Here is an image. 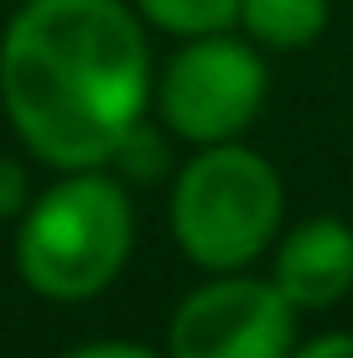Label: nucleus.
I'll return each mask as SVG.
<instances>
[{
	"instance_id": "10",
	"label": "nucleus",
	"mask_w": 353,
	"mask_h": 358,
	"mask_svg": "<svg viewBox=\"0 0 353 358\" xmlns=\"http://www.w3.org/2000/svg\"><path fill=\"white\" fill-rule=\"evenodd\" d=\"M31 203V182H27V166L10 162V156H0V224L6 218H21Z\"/></svg>"
},
{
	"instance_id": "2",
	"label": "nucleus",
	"mask_w": 353,
	"mask_h": 358,
	"mask_svg": "<svg viewBox=\"0 0 353 358\" xmlns=\"http://www.w3.org/2000/svg\"><path fill=\"white\" fill-rule=\"evenodd\" d=\"M136 250V208L104 166L63 171L16 218V275L42 301H94L120 280Z\"/></svg>"
},
{
	"instance_id": "8",
	"label": "nucleus",
	"mask_w": 353,
	"mask_h": 358,
	"mask_svg": "<svg viewBox=\"0 0 353 358\" xmlns=\"http://www.w3.org/2000/svg\"><path fill=\"white\" fill-rule=\"evenodd\" d=\"M145 27L166 36H203V31H229L239 27V0H130Z\"/></svg>"
},
{
	"instance_id": "7",
	"label": "nucleus",
	"mask_w": 353,
	"mask_h": 358,
	"mask_svg": "<svg viewBox=\"0 0 353 358\" xmlns=\"http://www.w3.org/2000/svg\"><path fill=\"white\" fill-rule=\"evenodd\" d=\"M333 0H239V31L265 52H301L327 31Z\"/></svg>"
},
{
	"instance_id": "6",
	"label": "nucleus",
	"mask_w": 353,
	"mask_h": 358,
	"mask_svg": "<svg viewBox=\"0 0 353 358\" xmlns=\"http://www.w3.org/2000/svg\"><path fill=\"white\" fill-rule=\"evenodd\" d=\"M271 280L296 312H333L353 291V224L317 213L286 229L271 244Z\"/></svg>"
},
{
	"instance_id": "5",
	"label": "nucleus",
	"mask_w": 353,
	"mask_h": 358,
	"mask_svg": "<svg viewBox=\"0 0 353 358\" xmlns=\"http://www.w3.org/2000/svg\"><path fill=\"white\" fill-rule=\"evenodd\" d=\"M296 306L275 280L229 270L187 291L166 322V358H291Z\"/></svg>"
},
{
	"instance_id": "12",
	"label": "nucleus",
	"mask_w": 353,
	"mask_h": 358,
	"mask_svg": "<svg viewBox=\"0 0 353 358\" xmlns=\"http://www.w3.org/2000/svg\"><path fill=\"white\" fill-rule=\"evenodd\" d=\"M291 358H353V332H322L291 348Z\"/></svg>"
},
{
	"instance_id": "11",
	"label": "nucleus",
	"mask_w": 353,
	"mask_h": 358,
	"mask_svg": "<svg viewBox=\"0 0 353 358\" xmlns=\"http://www.w3.org/2000/svg\"><path fill=\"white\" fill-rule=\"evenodd\" d=\"M63 358H166L145 343H120V338H104V343H83V348H68Z\"/></svg>"
},
{
	"instance_id": "4",
	"label": "nucleus",
	"mask_w": 353,
	"mask_h": 358,
	"mask_svg": "<svg viewBox=\"0 0 353 358\" xmlns=\"http://www.w3.org/2000/svg\"><path fill=\"white\" fill-rule=\"evenodd\" d=\"M265 94H271L265 47H254L250 36L229 27L182 36V47L166 57L161 78L151 89V104L166 135L187 145H224L254 125V115L265 109Z\"/></svg>"
},
{
	"instance_id": "1",
	"label": "nucleus",
	"mask_w": 353,
	"mask_h": 358,
	"mask_svg": "<svg viewBox=\"0 0 353 358\" xmlns=\"http://www.w3.org/2000/svg\"><path fill=\"white\" fill-rule=\"evenodd\" d=\"M151 89V42L130 0H27L0 36V99L42 166H109Z\"/></svg>"
},
{
	"instance_id": "9",
	"label": "nucleus",
	"mask_w": 353,
	"mask_h": 358,
	"mask_svg": "<svg viewBox=\"0 0 353 358\" xmlns=\"http://www.w3.org/2000/svg\"><path fill=\"white\" fill-rule=\"evenodd\" d=\"M109 166H120L130 182H161L172 162H166V141L156 135V125H145V120H141V125L120 141V151H115V162H109Z\"/></svg>"
},
{
	"instance_id": "13",
	"label": "nucleus",
	"mask_w": 353,
	"mask_h": 358,
	"mask_svg": "<svg viewBox=\"0 0 353 358\" xmlns=\"http://www.w3.org/2000/svg\"><path fill=\"white\" fill-rule=\"evenodd\" d=\"M0 109H6V99H0Z\"/></svg>"
},
{
	"instance_id": "3",
	"label": "nucleus",
	"mask_w": 353,
	"mask_h": 358,
	"mask_svg": "<svg viewBox=\"0 0 353 358\" xmlns=\"http://www.w3.org/2000/svg\"><path fill=\"white\" fill-rule=\"evenodd\" d=\"M172 239L198 270L229 275L250 270L281 239L286 218V182L245 141L198 145L192 162L177 166L172 182Z\"/></svg>"
}]
</instances>
